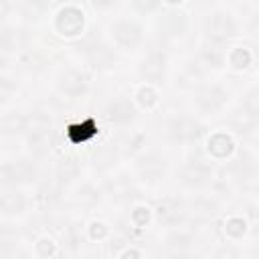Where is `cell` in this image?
<instances>
[{
	"label": "cell",
	"mask_w": 259,
	"mask_h": 259,
	"mask_svg": "<svg viewBox=\"0 0 259 259\" xmlns=\"http://www.w3.org/2000/svg\"><path fill=\"white\" fill-rule=\"evenodd\" d=\"M24 134L28 140L30 150L36 156L47 154L49 146H51V119L45 113H32L30 117H26L24 123Z\"/></svg>",
	"instance_id": "cell-1"
},
{
	"label": "cell",
	"mask_w": 259,
	"mask_h": 259,
	"mask_svg": "<svg viewBox=\"0 0 259 259\" xmlns=\"http://www.w3.org/2000/svg\"><path fill=\"white\" fill-rule=\"evenodd\" d=\"M34 174H36V168L26 160L4 164L0 166V186H12L20 180H32Z\"/></svg>",
	"instance_id": "cell-2"
},
{
	"label": "cell",
	"mask_w": 259,
	"mask_h": 259,
	"mask_svg": "<svg viewBox=\"0 0 259 259\" xmlns=\"http://www.w3.org/2000/svg\"><path fill=\"white\" fill-rule=\"evenodd\" d=\"M202 127L192 117H174L168 123V134L176 142H192L200 136Z\"/></svg>",
	"instance_id": "cell-3"
},
{
	"label": "cell",
	"mask_w": 259,
	"mask_h": 259,
	"mask_svg": "<svg viewBox=\"0 0 259 259\" xmlns=\"http://www.w3.org/2000/svg\"><path fill=\"white\" fill-rule=\"evenodd\" d=\"M225 101H227V91L219 85H206L196 93V105L204 113L217 111Z\"/></svg>",
	"instance_id": "cell-4"
},
{
	"label": "cell",
	"mask_w": 259,
	"mask_h": 259,
	"mask_svg": "<svg viewBox=\"0 0 259 259\" xmlns=\"http://www.w3.org/2000/svg\"><path fill=\"white\" fill-rule=\"evenodd\" d=\"M210 174H212V170H210V166H208L204 160L192 158V160L184 166V170H182V180H184V184H188V186H202V184L208 182Z\"/></svg>",
	"instance_id": "cell-5"
},
{
	"label": "cell",
	"mask_w": 259,
	"mask_h": 259,
	"mask_svg": "<svg viewBox=\"0 0 259 259\" xmlns=\"http://www.w3.org/2000/svg\"><path fill=\"white\" fill-rule=\"evenodd\" d=\"M57 28L61 34H67V36H73L77 32H81L83 28V12L75 6H67L59 12L57 16Z\"/></svg>",
	"instance_id": "cell-6"
},
{
	"label": "cell",
	"mask_w": 259,
	"mask_h": 259,
	"mask_svg": "<svg viewBox=\"0 0 259 259\" xmlns=\"http://www.w3.org/2000/svg\"><path fill=\"white\" fill-rule=\"evenodd\" d=\"M235 32H237V24L227 12H217L208 20V36L212 40H227Z\"/></svg>",
	"instance_id": "cell-7"
},
{
	"label": "cell",
	"mask_w": 259,
	"mask_h": 259,
	"mask_svg": "<svg viewBox=\"0 0 259 259\" xmlns=\"http://www.w3.org/2000/svg\"><path fill=\"white\" fill-rule=\"evenodd\" d=\"M111 32H113V38L117 40V45L125 47V49H132L140 42L142 38V30L136 22H130V20H119L111 26Z\"/></svg>",
	"instance_id": "cell-8"
},
{
	"label": "cell",
	"mask_w": 259,
	"mask_h": 259,
	"mask_svg": "<svg viewBox=\"0 0 259 259\" xmlns=\"http://www.w3.org/2000/svg\"><path fill=\"white\" fill-rule=\"evenodd\" d=\"M140 73L148 81H160L166 75V55L160 51H152L140 65Z\"/></svg>",
	"instance_id": "cell-9"
},
{
	"label": "cell",
	"mask_w": 259,
	"mask_h": 259,
	"mask_svg": "<svg viewBox=\"0 0 259 259\" xmlns=\"http://www.w3.org/2000/svg\"><path fill=\"white\" fill-rule=\"evenodd\" d=\"M138 170H140L142 178H146V180H160L166 172V162L160 154L150 152L138 162Z\"/></svg>",
	"instance_id": "cell-10"
},
{
	"label": "cell",
	"mask_w": 259,
	"mask_h": 259,
	"mask_svg": "<svg viewBox=\"0 0 259 259\" xmlns=\"http://www.w3.org/2000/svg\"><path fill=\"white\" fill-rule=\"evenodd\" d=\"M59 89H61V93H65V95H69V97H79V95L85 93L87 81H85L83 73L71 69V71H67V73L61 75V79H59Z\"/></svg>",
	"instance_id": "cell-11"
},
{
	"label": "cell",
	"mask_w": 259,
	"mask_h": 259,
	"mask_svg": "<svg viewBox=\"0 0 259 259\" xmlns=\"http://www.w3.org/2000/svg\"><path fill=\"white\" fill-rule=\"evenodd\" d=\"M87 59H89V63H91L93 67H97V69H107V67H111V65L115 63L113 51H111L107 45H103V42L91 45V47L87 49Z\"/></svg>",
	"instance_id": "cell-12"
},
{
	"label": "cell",
	"mask_w": 259,
	"mask_h": 259,
	"mask_svg": "<svg viewBox=\"0 0 259 259\" xmlns=\"http://www.w3.org/2000/svg\"><path fill=\"white\" fill-rule=\"evenodd\" d=\"M107 117L115 123H127L136 117V107L127 99H113L107 105Z\"/></svg>",
	"instance_id": "cell-13"
},
{
	"label": "cell",
	"mask_w": 259,
	"mask_h": 259,
	"mask_svg": "<svg viewBox=\"0 0 259 259\" xmlns=\"http://www.w3.org/2000/svg\"><path fill=\"white\" fill-rule=\"evenodd\" d=\"M182 217H184V210H182L180 202H176L172 198H166V200L160 202V206H158V219L162 223L174 225V223L182 221Z\"/></svg>",
	"instance_id": "cell-14"
},
{
	"label": "cell",
	"mask_w": 259,
	"mask_h": 259,
	"mask_svg": "<svg viewBox=\"0 0 259 259\" xmlns=\"http://www.w3.org/2000/svg\"><path fill=\"white\" fill-rule=\"evenodd\" d=\"M190 214L196 219V221H206L210 217H214L217 212V202L210 200V198H194L190 202Z\"/></svg>",
	"instance_id": "cell-15"
},
{
	"label": "cell",
	"mask_w": 259,
	"mask_h": 259,
	"mask_svg": "<svg viewBox=\"0 0 259 259\" xmlns=\"http://www.w3.org/2000/svg\"><path fill=\"white\" fill-rule=\"evenodd\" d=\"M24 123H26V117H22L20 113L12 111V113H6L0 119V132L6 134V136H16V134L24 132Z\"/></svg>",
	"instance_id": "cell-16"
},
{
	"label": "cell",
	"mask_w": 259,
	"mask_h": 259,
	"mask_svg": "<svg viewBox=\"0 0 259 259\" xmlns=\"http://www.w3.org/2000/svg\"><path fill=\"white\" fill-rule=\"evenodd\" d=\"M24 208V196L18 190H10L0 196V210L8 214H18Z\"/></svg>",
	"instance_id": "cell-17"
},
{
	"label": "cell",
	"mask_w": 259,
	"mask_h": 259,
	"mask_svg": "<svg viewBox=\"0 0 259 259\" xmlns=\"http://www.w3.org/2000/svg\"><path fill=\"white\" fill-rule=\"evenodd\" d=\"M160 26H162V30L166 32V34H182L184 32V28H186V20H184V16L182 14H176V12H170V14H166L162 20H160Z\"/></svg>",
	"instance_id": "cell-18"
},
{
	"label": "cell",
	"mask_w": 259,
	"mask_h": 259,
	"mask_svg": "<svg viewBox=\"0 0 259 259\" xmlns=\"http://www.w3.org/2000/svg\"><path fill=\"white\" fill-rule=\"evenodd\" d=\"M77 174H79V162H77V158H65V160L59 162V166H57V178L61 182H69Z\"/></svg>",
	"instance_id": "cell-19"
},
{
	"label": "cell",
	"mask_w": 259,
	"mask_h": 259,
	"mask_svg": "<svg viewBox=\"0 0 259 259\" xmlns=\"http://www.w3.org/2000/svg\"><path fill=\"white\" fill-rule=\"evenodd\" d=\"M18 231H14L12 227H0V251L2 253H10L16 249L18 245Z\"/></svg>",
	"instance_id": "cell-20"
},
{
	"label": "cell",
	"mask_w": 259,
	"mask_h": 259,
	"mask_svg": "<svg viewBox=\"0 0 259 259\" xmlns=\"http://www.w3.org/2000/svg\"><path fill=\"white\" fill-rule=\"evenodd\" d=\"M231 140L225 136V134H217V136H212L210 138V142H208V150H210V154L212 156H217V158H223V156H227L229 152H231Z\"/></svg>",
	"instance_id": "cell-21"
},
{
	"label": "cell",
	"mask_w": 259,
	"mask_h": 259,
	"mask_svg": "<svg viewBox=\"0 0 259 259\" xmlns=\"http://www.w3.org/2000/svg\"><path fill=\"white\" fill-rule=\"evenodd\" d=\"M111 192H113L115 198H119V200H127V198L134 196L136 190H134L132 182H130L125 176H119V178H115V180L111 182Z\"/></svg>",
	"instance_id": "cell-22"
},
{
	"label": "cell",
	"mask_w": 259,
	"mask_h": 259,
	"mask_svg": "<svg viewBox=\"0 0 259 259\" xmlns=\"http://www.w3.org/2000/svg\"><path fill=\"white\" fill-rule=\"evenodd\" d=\"M75 200H77L79 204L89 206V204H95V202L99 200V192H97L91 184H83V186L75 192Z\"/></svg>",
	"instance_id": "cell-23"
},
{
	"label": "cell",
	"mask_w": 259,
	"mask_h": 259,
	"mask_svg": "<svg viewBox=\"0 0 259 259\" xmlns=\"http://www.w3.org/2000/svg\"><path fill=\"white\" fill-rule=\"evenodd\" d=\"M190 243H192L190 235H188V233H182V231L172 233V235L168 237V247H170V249H174V251H178V253L186 251V249L190 247Z\"/></svg>",
	"instance_id": "cell-24"
},
{
	"label": "cell",
	"mask_w": 259,
	"mask_h": 259,
	"mask_svg": "<svg viewBox=\"0 0 259 259\" xmlns=\"http://www.w3.org/2000/svg\"><path fill=\"white\" fill-rule=\"evenodd\" d=\"M38 204L42 206V208H51L53 204H55V200L59 198V190L55 188V186H51V184H45L40 190H38Z\"/></svg>",
	"instance_id": "cell-25"
},
{
	"label": "cell",
	"mask_w": 259,
	"mask_h": 259,
	"mask_svg": "<svg viewBox=\"0 0 259 259\" xmlns=\"http://www.w3.org/2000/svg\"><path fill=\"white\" fill-rule=\"evenodd\" d=\"M55 0H24V14L30 18H36L42 10H47Z\"/></svg>",
	"instance_id": "cell-26"
},
{
	"label": "cell",
	"mask_w": 259,
	"mask_h": 259,
	"mask_svg": "<svg viewBox=\"0 0 259 259\" xmlns=\"http://www.w3.org/2000/svg\"><path fill=\"white\" fill-rule=\"evenodd\" d=\"M202 61H204L206 65L219 67V65L223 63V53H221V49H217V47H204V51H202Z\"/></svg>",
	"instance_id": "cell-27"
},
{
	"label": "cell",
	"mask_w": 259,
	"mask_h": 259,
	"mask_svg": "<svg viewBox=\"0 0 259 259\" xmlns=\"http://www.w3.org/2000/svg\"><path fill=\"white\" fill-rule=\"evenodd\" d=\"M257 111H259V107H257V91L253 89L245 97V101H243V113L249 115V117H253V119H257Z\"/></svg>",
	"instance_id": "cell-28"
},
{
	"label": "cell",
	"mask_w": 259,
	"mask_h": 259,
	"mask_svg": "<svg viewBox=\"0 0 259 259\" xmlns=\"http://www.w3.org/2000/svg\"><path fill=\"white\" fill-rule=\"evenodd\" d=\"M249 61H251V55H249L245 49H237V51L231 55V63H233L235 67H247Z\"/></svg>",
	"instance_id": "cell-29"
},
{
	"label": "cell",
	"mask_w": 259,
	"mask_h": 259,
	"mask_svg": "<svg viewBox=\"0 0 259 259\" xmlns=\"http://www.w3.org/2000/svg\"><path fill=\"white\" fill-rule=\"evenodd\" d=\"M16 89V83L10 77H0V99H8Z\"/></svg>",
	"instance_id": "cell-30"
},
{
	"label": "cell",
	"mask_w": 259,
	"mask_h": 259,
	"mask_svg": "<svg viewBox=\"0 0 259 259\" xmlns=\"http://www.w3.org/2000/svg\"><path fill=\"white\" fill-rule=\"evenodd\" d=\"M140 144H142V136L134 134V136H130V138H123L121 148H123L125 152H136V150L140 148Z\"/></svg>",
	"instance_id": "cell-31"
},
{
	"label": "cell",
	"mask_w": 259,
	"mask_h": 259,
	"mask_svg": "<svg viewBox=\"0 0 259 259\" xmlns=\"http://www.w3.org/2000/svg\"><path fill=\"white\" fill-rule=\"evenodd\" d=\"M136 6H138L140 10L150 12V10H154V8L158 6V0H136Z\"/></svg>",
	"instance_id": "cell-32"
},
{
	"label": "cell",
	"mask_w": 259,
	"mask_h": 259,
	"mask_svg": "<svg viewBox=\"0 0 259 259\" xmlns=\"http://www.w3.org/2000/svg\"><path fill=\"white\" fill-rule=\"evenodd\" d=\"M239 225H243V221H241V219H231V221L227 223V231H229V233H233V235H241V233H243V229H237Z\"/></svg>",
	"instance_id": "cell-33"
},
{
	"label": "cell",
	"mask_w": 259,
	"mask_h": 259,
	"mask_svg": "<svg viewBox=\"0 0 259 259\" xmlns=\"http://www.w3.org/2000/svg\"><path fill=\"white\" fill-rule=\"evenodd\" d=\"M140 99H142V103H146V105H152V103L156 101V97H154V93H152L150 89H142V91H140Z\"/></svg>",
	"instance_id": "cell-34"
},
{
	"label": "cell",
	"mask_w": 259,
	"mask_h": 259,
	"mask_svg": "<svg viewBox=\"0 0 259 259\" xmlns=\"http://www.w3.org/2000/svg\"><path fill=\"white\" fill-rule=\"evenodd\" d=\"M91 2L95 8H109V6H113L115 0H91Z\"/></svg>",
	"instance_id": "cell-35"
},
{
	"label": "cell",
	"mask_w": 259,
	"mask_h": 259,
	"mask_svg": "<svg viewBox=\"0 0 259 259\" xmlns=\"http://www.w3.org/2000/svg\"><path fill=\"white\" fill-rule=\"evenodd\" d=\"M6 12H8V0H0V20L6 16Z\"/></svg>",
	"instance_id": "cell-36"
},
{
	"label": "cell",
	"mask_w": 259,
	"mask_h": 259,
	"mask_svg": "<svg viewBox=\"0 0 259 259\" xmlns=\"http://www.w3.org/2000/svg\"><path fill=\"white\" fill-rule=\"evenodd\" d=\"M170 2H180V0H170Z\"/></svg>",
	"instance_id": "cell-37"
}]
</instances>
